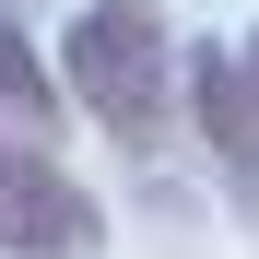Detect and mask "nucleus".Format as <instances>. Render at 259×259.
<instances>
[{"label":"nucleus","instance_id":"obj_3","mask_svg":"<svg viewBox=\"0 0 259 259\" xmlns=\"http://www.w3.org/2000/svg\"><path fill=\"white\" fill-rule=\"evenodd\" d=\"M177 106H189V130H200V153L224 165L236 212H259V82H247V59H236V48H189V59H177Z\"/></svg>","mask_w":259,"mask_h":259},{"label":"nucleus","instance_id":"obj_4","mask_svg":"<svg viewBox=\"0 0 259 259\" xmlns=\"http://www.w3.org/2000/svg\"><path fill=\"white\" fill-rule=\"evenodd\" d=\"M59 106H71V95H59V71L24 48V12H0V130H35V142H48Z\"/></svg>","mask_w":259,"mask_h":259},{"label":"nucleus","instance_id":"obj_2","mask_svg":"<svg viewBox=\"0 0 259 259\" xmlns=\"http://www.w3.org/2000/svg\"><path fill=\"white\" fill-rule=\"evenodd\" d=\"M95 247H106V200L35 130H0V259H95Z\"/></svg>","mask_w":259,"mask_h":259},{"label":"nucleus","instance_id":"obj_5","mask_svg":"<svg viewBox=\"0 0 259 259\" xmlns=\"http://www.w3.org/2000/svg\"><path fill=\"white\" fill-rule=\"evenodd\" d=\"M236 59H247V82H259V35H247V48H236Z\"/></svg>","mask_w":259,"mask_h":259},{"label":"nucleus","instance_id":"obj_1","mask_svg":"<svg viewBox=\"0 0 259 259\" xmlns=\"http://www.w3.org/2000/svg\"><path fill=\"white\" fill-rule=\"evenodd\" d=\"M59 95L106 130L118 153H165L177 130V35H165V0H82L59 35Z\"/></svg>","mask_w":259,"mask_h":259},{"label":"nucleus","instance_id":"obj_6","mask_svg":"<svg viewBox=\"0 0 259 259\" xmlns=\"http://www.w3.org/2000/svg\"><path fill=\"white\" fill-rule=\"evenodd\" d=\"M0 12H24V0H0Z\"/></svg>","mask_w":259,"mask_h":259}]
</instances>
